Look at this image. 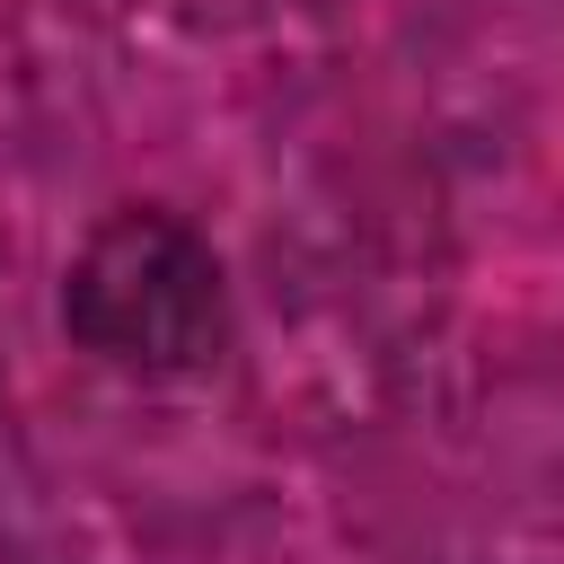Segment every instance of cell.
I'll return each mask as SVG.
<instances>
[{
  "label": "cell",
  "instance_id": "6da1fadb",
  "mask_svg": "<svg viewBox=\"0 0 564 564\" xmlns=\"http://www.w3.org/2000/svg\"><path fill=\"white\" fill-rule=\"evenodd\" d=\"M62 326L115 370H150V379L203 370L229 335L220 256L176 212H115L88 229V247L70 264Z\"/></svg>",
  "mask_w": 564,
  "mask_h": 564
}]
</instances>
